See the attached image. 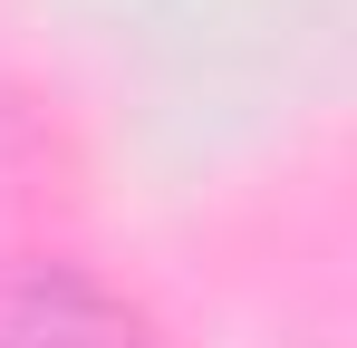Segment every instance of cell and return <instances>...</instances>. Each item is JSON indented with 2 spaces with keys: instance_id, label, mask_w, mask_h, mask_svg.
Instances as JSON below:
<instances>
[{
  "instance_id": "cell-1",
  "label": "cell",
  "mask_w": 357,
  "mask_h": 348,
  "mask_svg": "<svg viewBox=\"0 0 357 348\" xmlns=\"http://www.w3.org/2000/svg\"><path fill=\"white\" fill-rule=\"evenodd\" d=\"M0 348H145L87 281H20L0 300Z\"/></svg>"
}]
</instances>
